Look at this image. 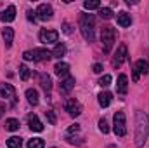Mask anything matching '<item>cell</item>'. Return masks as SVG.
Segmentation results:
<instances>
[{
	"mask_svg": "<svg viewBox=\"0 0 149 148\" xmlns=\"http://www.w3.org/2000/svg\"><path fill=\"white\" fill-rule=\"evenodd\" d=\"M149 136V117L144 111L135 113V147H144Z\"/></svg>",
	"mask_w": 149,
	"mask_h": 148,
	"instance_id": "obj_1",
	"label": "cell"
},
{
	"mask_svg": "<svg viewBox=\"0 0 149 148\" xmlns=\"http://www.w3.org/2000/svg\"><path fill=\"white\" fill-rule=\"evenodd\" d=\"M94 28H95V18L92 14H83L80 18V32L85 40H94Z\"/></svg>",
	"mask_w": 149,
	"mask_h": 148,
	"instance_id": "obj_2",
	"label": "cell"
},
{
	"mask_svg": "<svg viewBox=\"0 0 149 148\" xmlns=\"http://www.w3.org/2000/svg\"><path fill=\"white\" fill-rule=\"evenodd\" d=\"M23 58L26 61H47L52 58V52L43 49V47H38V49H31V51H26L23 54Z\"/></svg>",
	"mask_w": 149,
	"mask_h": 148,
	"instance_id": "obj_3",
	"label": "cell"
},
{
	"mask_svg": "<svg viewBox=\"0 0 149 148\" xmlns=\"http://www.w3.org/2000/svg\"><path fill=\"white\" fill-rule=\"evenodd\" d=\"M114 38H116L114 28H111V26L102 28V32H101V42H102V51H104L106 54L111 52V47H113V44H114Z\"/></svg>",
	"mask_w": 149,
	"mask_h": 148,
	"instance_id": "obj_4",
	"label": "cell"
},
{
	"mask_svg": "<svg viewBox=\"0 0 149 148\" xmlns=\"http://www.w3.org/2000/svg\"><path fill=\"white\" fill-rule=\"evenodd\" d=\"M113 131L116 136L123 138L127 134V120H125V113L123 111H116L114 118H113Z\"/></svg>",
	"mask_w": 149,
	"mask_h": 148,
	"instance_id": "obj_5",
	"label": "cell"
},
{
	"mask_svg": "<svg viewBox=\"0 0 149 148\" xmlns=\"http://www.w3.org/2000/svg\"><path fill=\"white\" fill-rule=\"evenodd\" d=\"M35 14H37V18L40 21H49V19L52 18L54 11H52V7H50L49 4H40L37 7V11H35Z\"/></svg>",
	"mask_w": 149,
	"mask_h": 148,
	"instance_id": "obj_6",
	"label": "cell"
},
{
	"mask_svg": "<svg viewBox=\"0 0 149 148\" xmlns=\"http://www.w3.org/2000/svg\"><path fill=\"white\" fill-rule=\"evenodd\" d=\"M38 38H40V42H43V44H56V42L59 40V33H57L56 30H40Z\"/></svg>",
	"mask_w": 149,
	"mask_h": 148,
	"instance_id": "obj_7",
	"label": "cell"
},
{
	"mask_svg": "<svg viewBox=\"0 0 149 148\" xmlns=\"http://www.w3.org/2000/svg\"><path fill=\"white\" fill-rule=\"evenodd\" d=\"M127 45L125 44H121L120 47H118V51H116V54H114V58H113V66L114 68H120L121 65H123V61L127 59Z\"/></svg>",
	"mask_w": 149,
	"mask_h": 148,
	"instance_id": "obj_8",
	"label": "cell"
},
{
	"mask_svg": "<svg viewBox=\"0 0 149 148\" xmlns=\"http://www.w3.org/2000/svg\"><path fill=\"white\" fill-rule=\"evenodd\" d=\"M148 72H149V63L146 59H139L134 66V82H137L141 75H146Z\"/></svg>",
	"mask_w": 149,
	"mask_h": 148,
	"instance_id": "obj_9",
	"label": "cell"
},
{
	"mask_svg": "<svg viewBox=\"0 0 149 148\" xmlns=\"http://www.w3.org/2000/svg\"><path fill=\"white\" fill-rule=\"evenodd\" d=\"M64 110L68 111L71 117H78V115L81 113V105H80L76 99L71 98V99H68V101L64 103Z\"/></svg>",
	"mask_w": 149,
	"mask_h": 148,
	"instance_id": "obj_10",
	"label": "cell"
},
{
	"mask_svg": "<svg viewBox=\"0 0 149 148\" xmlns=\"http://www.w3.org/2000/svg\"><path fill=\"white\" fill-rule=\"evenodd\" d=\"M0 98H5V99H12L16 98V89L10 85V84H2L0 85Z\"/></svg>",
	"mask_w": 149,
	"mask_h": 148,
	"instance_id": "obj_11",
	"label": "cell"
},
{
	"mask_svg": "<svg viewBox=\"0 0 149 148\" xmlns=\"http://www.w3.org/2000/svg\"><path fill=\"white\" fill-rule=\"evenodd\" d=\"M14 19H16V7H14V5H9L5 11L0 12V21L10 23V21H14Z\"/></svg>",
	"mask_w": 149,
	"mask_h": 148,
	"instance_id": "obj_12",
	"label": "cell"
},
{
	"mask_svg": "<svg viewBox=\"0 0 149 148\" xmlns=\"http://www.w3.org/2000/svg\"><path fill=\"white\" fill-rule=\"evenodd\" d=\"M28 125H30V129L35 131V132L43 131V124L40 122V118H38L35 113H30V115H28Z\"/></svg>",
	"mask_w": 149,
	"mask_h": 148,
	"instance_id": "obj_13",
	"label": "cell"
},
{
	"mask_svg": "<svg viewBox=\"0 0 149 148\" xmlns=\"http://www.w3.org/2000/svg\"><path fill=\"white\" fill-rule=\"evenodd\" d=\"M74 87V77H66L63 82H61V85H59V91H61V94H68L71 89Z\"/></svg>",
	"mask_w": 149,
	"mask_h": 148,
	"instance_id": "obj_14",
	"label": "cell"
},
{
	"mask_svg": "<svg viewBox=\"0 0 149 148\" xmlns=\"http://www.w3.org/2000/svg\"><path fill=\"white\" fill-rule=\"evenodd\" d=\"M54 72H56L57 77H68V73H70V65L64 63V61H59V63L54 66Z\"/></svg>",
	"mask_w": 149,
	"mask_h": 148,
	"instance_id": "obj_15",
	"label": "cell"
},
{
	"mask_svg": "<svg viewBox=\"0 0 149 148\" xmlns=\"http://www.w3.org/2000/svg\"><path fill=\"white\" fill-rule=\"evenodd\" d=\"M116 89H118V92H120V94H127V89H128V78H127V75H125V73H121L120 77H118Z\"/></svg>",
	"mask_w": 149,
	"mask_h": 148,
	"instance_id": "obj_16",
	"label": "cell"
},
{
	"mask_svg": "<svg viewBox=\"0 0 149 148\" xmlns=\"http://www.w3.org/2000/svg\"><path fill=\"white\" fill-rule=\"evenodd\" d=\"M116 21H118V25H120L121 28H127V26L132 25V18H130V14H127V12H120L118 18H116Z\"/></svg>",
	"mask_w": 149,
	"mask_h": 148,
	"instance_id": "obj_17",
	"label": "cell"
},
{
	"mask_svg": "<svg viewBox=\"0 0 149 148\" xmlns=\"http://www.w3.org/2000/svg\"><path fill=\"white\" fill-rule=\"evenodd\" d=\"M2 37H3V42H5V47H10L12 40H14V30L12 28H3L2 30Z\"/></svg>",
	"mask_w": 149,
	"mask_h": 148,
	"instance_id": "obj_18",
	"label": "cell"
},
{
	"mask_svg": "<svg viewBox=\"0 0 149 148\" xmlns=\"http://www.w3.org/2000/svg\"><path fill=\"white\" fill-rule=\"evenodd\" d=\"M111 101H113V94L111 92H101L99 94V105L102 106V108H106V106H109L111 105Z\"/></svg>",
	"mask_w": 149,
	"mask_h": 148,
	"instance_id": "obj_19",
	"label": "cell"
},
{
	"mask_svg": "<svg viewBox=\"0 0 149 148\" xmlns=\"http://www.w3.org/2000/svg\"><path fill=\"white\" fill-rule=\"evenodd\" d=\"M26 99H28L30 105L37 106L38 105V92L35 91V89H28V91H26Z\"/></svg>",
	"mask_w": 149,
	"mask_h": 148,
	"instance_id": "obj_20",
	"label": "cell"
},
{
	"mask_svg": "<svg viewBox=\"0 0 149 148\" xmlns=\"http://www.w3.org/2000/svg\"><path fill=\"white\" fill-rule=\"evenodd\" d=\"M40 84H42V87H43V91L45 92H49L50 89H52V80H50V77L45 73L40 75Z\"/></svg>",
	"mask_w": 149,
	"mask_h": 148,
	"instance_id": "obj_21",
	"label": "cell"
},
{
	"mask_svg": "<svg viewBox=\"0 0 149 148\" xmlns=\"http://www.w3.org/2000/svg\"><path fill=\"white\" fill-rule=\"evenodd\" d=\"M64 54H66V45H64V44H57V45L54 47V51H52V56L57 58V59H61Z\"/></svg>",
	"mask_w": 149,
	"mask_h": 148,
	"instance_id": "obj_22",
	"label": "cell"
},
{
	"mask_svg": "<svg viewBox=\"0 0 149 148\" xmlns=\"http://www.w3.org/2000/svg\"><path fill=\"white\" fill-rule=\"evenodd\" d=\"M5 129L10 131V132L17 131V129H19V120H17V118H7V120H5Z\"/></svg>",
	"mask_w": 149,
	"mask_h": 148,
	"instance_id": "obj_23",
	"label": "cell"
},
{
	"mask_svg": "<svg viewBox=\"0 0 149 148\" xmlns=\"http://www.w3.org/2000/svg\"><path fill=\"white\" fill-rule=\"evenodd\" d=\"M7 147L9 148H21L23 147V141H21V138H17V136H10V138L7 140Z\"/></svg>",
	"mask_w": 149,
	"mask_h": 148,
	"instance_id": "obj_24",
	"label": "cell"
},
{
	"mask_svg": "<svg viewBox=\"0 0 149 148\" xmlns=\"http://www.w3.org/2000/svg\"><path fill=\"white\" fill-rule=\"evenodd\" d=\"M28 148H45V141L42 138H33L28 141Z\"/></svg>",
	"mask_w": 149,
	"mask_h": 148,
	"instance_id": "obj_25",
	"label": "cell"
},
{
	"mask_svg": "<svg viewBox=\"0 0 149 148\" xmlns=\"http://www.w3.org/2000/svg\"><path fill=\"white\" fill-rule=\"evenodd\" d=\"M83 7H85L87 11L101 9V2H99V0H87V2H83Z\"/></svg>",
	"mask_w": 149,
	"mask_h": 148,
	"instance_id": "obj_26",
	"label": "cell"
},
{
	"mask_svg": "<svg viewBox=\"0 0 149 148\" xmlns=\"http://www.w3.org/2000/svg\"><path fill=\"white\" fill-rule=\"evenodd\" d=\"M30 68H28V66H26V65H21V66H19V77H21V80H23V82H26V80H28V78H30Z\"/></svg>",
	"mask_w": 149,
	"mask_h": 148,
	"instance_id": "obj_27",
	"label": "cell"
},
{
	"mask_svg": "<svg viewBox=\"0 0 149 148\" xmlns=\"http://www.w3.org/2000/svg\"><path fill=\"white\" fill-rule=\"evenodd\" d=\"M99 16L104 18V19H111L113 18V9H109V7H101V9H99Z\"/></svg>",
	"mask_w": 149,
	"mask_h": 148,
	"instance_id": "obj_28",
	"label": "cell"
},
{
	"mask_svg": "<svg viewBox=\"0 0 149 148\" xmlns=\"http://www.w3.org/2000/svg\"><path fill=\"white\" fill-rule=\"evenodd\" d=\"M99 131H101L102 134H108V132H109V125H108V120H106V118H101V120H99Z\"/></svg>",
	"mask_w": 149,
	"mask_h": 148,
	"instance_id": "obj_29",
	"label": "cell"
},
{
	"mask_svg": "<svg viewBox=\"0 0 149 148\" xmlns=\"http://www.w3.org/2000/svg\"><path fill=\"white\" fill-rule=\"evenodd\" d=\"M111 84V75H102L101 78H99V85L101 87H108Z\"/></svg>",
	"mask_w": 149,
	"mask_h": 148,
	"instance_id": "obj_30",
	"label": "cell"
},
{
	"mask_svg": "<svg viewBox=\"0 0 149 148\" xmlns=\"http://www.w3.org/2000/svg\"><path fill=\"white\" fill-rule=\"evenodd\" d=\"M45 115H47V120H49V124H56V115H54V111L52 110H47L45 111Z\"/></svg>",
	"mask_w": 149,
	"mask_h": 148,
	"instance_id": "obj_31",
	"label": "cell"
},
{
	"mask_svg": "<svg viewBox=\"0 0 149 148\" xmlns=\"http://www.w3.org/2000/svg\"><path fill=\"white\" fill-rule=\"evenodd\" d=\"M92 72H94V73H101V72H102V65H101V63H95V65L92 66Z\"/></svg>",
	"mask_w": 149,
	"mask_h": 148,
	"instance_id": "obj_32",
	"label": "cell"
},
{
	"mask_svg": "<svg viewBox=\"0 0 149 148\" xmlns=\"http://www.w3.org/2000/svg\"><path fill=\"white\" fill-rule=\"evenodd\" d=\"M78 131H80V125H78V124H74V125H71V127L68 129V132H70V134H73V132H78Z\"/></svg>",
	"mask_w": 149,
	"mask_h": 148,
	"instance_id": "obj_33",
	"label": "cell"
},
{
	"mask_svg": "<svg viewBox=\"0 0 149 148\" xmlns=\"http://www.w3.org/2000/svg\"><path fill=\"white\" fill-rule=\"evenodd\" d=\"M26 14H28V19H30V21H35V19H37V14H35V12H31V11H28Z\"/></svg>",
	"mask_w": 149,
	"mask_h": 148,
	"instance_id": "obj_34",
	"label": "cell"
},
{
	"mask_svg": "<svg viewBox=\"0 0 149 148\" xmlns=\"http://www.w3.org/2000/svg\"><path fill=\"white\" fill-rule=\"evenodd\" d=\"M63 30H64V33H71V26H70V23H64V25H63Z\"/></svg>",
	"mask_w": 149,
	"mask_h": 148,
	"instance_id": "obj_35",
	"label": "cell"
},
{
	"mask_svg": "<svg viewBox=\"0 0 149 148\" xmlns=\"http://www.w3.org/2000/svg\"><path fill=\"white\" fill-rule=\"evenodd\" d=\"M3 111H5V106H3V105H2V103H0V117H2V115H3Z\"/></svg>",
	"mask_w": 149,
	"mask_h": 148,
	"instance_id": "obj_36",
	"label": "cell"
},
{
	"mask_svg": "<svg viewBox=\"0 0 149 148\" xmlns=\"http://www.w3.org/2000/svg\"><path fill=\"white\" fill-rule=\"evenodd\" d=\"M108 148H118V147H116V145H109Z\"/></svg>",
	"mask_w": 149,
	"mask_h": 148,
	"instance_id": "obj_37",
	"label": "cell"
}]
</instances>
